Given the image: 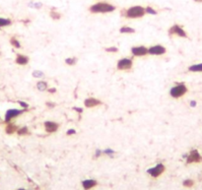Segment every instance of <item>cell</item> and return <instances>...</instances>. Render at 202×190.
<instances>
[{
  "instance_id": "277c9868",
  "label": "cell",
  "mask_w": 202,
  "mask_h": 190,
  "mask_svg": "<svg viewBox=\"0 0 202 190\" xmlns=\"http://www.w3.org/2000/svg\"><path fill=\"white\" fill-rule=\"evenodd\" d=\"M133 66V61L132 59L130 58H121L119 60V62L116 64V68L117 70H120V71H127V70H130L132 68Z\"/></svg>"
},
{
  "instance_id": "7402d4cb",
  "label": "cell",
  "mask_w": 202,
  "mask_h": 190,
  "mask_svg": "<svg viewBox=\"0 0 202 190\" xmlns=\"http://www.w3.org/2000/svg\"><path fill=\"white\" fill-rule=\"evenodd\" d=\"M17 133H18V135H20V136L28 135L29 134V129H28V127H22V128H20V129L17 130Z\"/></svg>"
},
{
  "instance_id": "5b68a950",
  "label": "cell",
  "mask_w": 202,
  "mask_h": 190,
  "mask_svg": "<svg viewBox=\"0 0 202 190\" xmlns=\"http://www.w3.org/2000/svg\"><path fill=\"white\" fill-rule=\"evenodd\" d=\"M168 33H169L170 36H177V37H180V38H187V35L186 33V31H184L180 25H173L168 31Z\"/></svg>"
},
{
  "instance_id": "603a6c76",
  "label": "cell",
  "mask_w": 202,
  "mask_h": 190,
  "mask_svg": "<svg viewBox=\"0 0 202 190\" xmlns=\"http://www.w3.org/2000/svg\"><path fill=\"white\" fill-rule=\"evenodd\" d=\"M10 42H11V45L16 47V48H20L21 47V45H20L19 40L17 39L16 38H11V39H10Z\"/></svg>"
},
{
  "instance_id": "f546056e",
  "label": "cell",
  "mask_w": 202,
  "mask_h": 190,
  "mask_svg": "<svg viewBox=\"0 0 202 190\" xmlns=\"http://www.w3.org/2000/svg\"><path fill=\"white\" fill-rule=\"evenodd\" d=\"M104 153H105V154H107V155H113V153H114V151L110 150V149H107V150L104 151Z\"/></svg>"
},
{
  "instance_id": "ac0fdd59",
  "label": "cell",
  "mask_w": 202,
  "mask_h": 190,
  "mask_svg": "<svg viewBox=\"0 0 202 190\" xmlns=\"http://www.w3.org/2000/svg\"><path fill=\"white\" fill-rule=\"evenodd\" d=\"M18 130V128H17V126L16 125H14V124H9L7 127H6V133L7 134H13V133H15V132Z\"/></svg>"
},
{
  "instance_id": "1f68e13d",
  "label": "cell",
  "mask_w": 202,
  "mask_h": 190,
  "mask_svg": "<svg viewBox=\"0 0 202 190\" xmlns=\"http://www.w3.org/2000/svg\"><path fill=\"white\" fill-rule=\"evenodd\" d=\"M46 106H48L49 107H55V104H53V103H46Z\"/></svg>"
},
{
  "instance_id": "30bf717a",
  "label": "cell",
  "mask_w": 202,
  "mask_h": 190,
  "mask_svg": "<svg viewBox=\"0 0 202 190\" xmlns=\"http://www.w3.org/2000/svg\"><path fill=\"white\" fill-rule=\"evenodd\" d=\"M24 110H9L6 111L5 114V122H10V120L13 119L14 117L19 116L20 114L24 113Z\"/></svg>"
},
{
  "instance_id": "8d00e7d4",
  "label": "cell",
  "mask_w": 202,
  "mask_h": 190,
  "mask_svg": "<svg viewBox=\"0 0 202 190\" xmlns=\"http://www.w3.org/2000/svg\"><path fill=\"white\" fill-rule=\"evenodd\" d=\"M18 190H26V189H18Z\"/></svg>"
},
{
  "instance_id": "4fadbf2b",
  "label": "cell",
  "mask_w": 202,
  "mask_h": 190,
  "mask_svg": "<svg viewBox=\"0 0 202 190\" xmlns=\"http://www.w3.org/2000/svg\"><path fill=\"white\" fill-rule=\"evenodd\" d=\"M29 57L27 55H24V54H17L16 56V63L19 64V65H27L29 63Z\"/></svg>"
},
{
  "instance_id": "484cf974",
  "label": "cell",
  "mask_w": 202,
  "mask_h": 190,
  "mask_svg": "<svg viewBox=\"0 0 202 190\" xmlns=\"http://www.w3.org/2000/svg\"><path fill=\"white\" fill-rule=\"evenodd\" d=\"M194 184L193 180H191V179H186V180L183 181V186H186V187H191Z\"/></svg>"
},
{
  "instance_id": "ba28073f",
  "label": "cell",
  "mask_w": 202,
  "mask_h": 190,
  "mask_svg": "<svg viewBox=\"0 0 202 190\" xmlns=\"http://www.w3.org/2000/svg\"><path fill=\"white\" fill-rule=\"evenodd\" d=\"M148 51H149V54H151V55H163V54L167 52V49L163 45H157L149 47Z\"/></svg>"
},
{
  "instance_id": "f1b7e54d",
  "label": "cell",
  "mask_w": 202,
  "mask_h": 190,
  "mask_svg": "<svg viewBox=\"0 0 202 190\" xmlns=\"http://www.w3.org/2000/svg\"><path fill=\"white\" fill-rule=\"evenodd\" d=\"M76 134V131L74 130V129H69V130H67V132H66V135H75Z\"/></svg>"
},
{
  "instance_id": "9c48e42d",
  "label": "cell",
  "mask_w": 202,
  "mask_h": 190,
  "mask_svg": "<svg viewBox=\"0 0 202 190\" xmlns=\"http://www.w3.org/2000/svg\"><path fill=\"white\" fill-rule=\"evenodd\" d=\"M131 53L134 56H145L147 54H149L148 48L144 45H139V46H134L131 48Z\"/></svg>"
},
{
  "instance_id": "e0dca14e",
  "label": "cell",
  "mask_w": 202,
  "mask_h": 190,
  "mask_svg": "<svg viewBox=\"0 0 202 190\" xmlns=\"http://www.w3.org/2000/svg\"><path fill=\"white\" fill-rule=\"evenodd\" d=\"M188 70L190 72H202V63L193 64V65L188 67Z\"/></svg>"
},
{
  "instance_id": "d6986e66",
  "label": "cell",
  "mask_w": 202,
  "mask_h": 190,
  "mask_svg": "<svg viewBox=\"0 0 202 190\" xmlns=\"http://www.w3.org/2000/svg\"><path fill=\"white\" fill-rule=\"evenodd\" d=\"M11 20L7 18H0V28L2 27H7L9 25H11Z\"/></svg>"
},
{
  "instance_id": "44dd1931",
  "label": "cell",
  "mask_w": 202,
  "mask_h": 190,
  "mask_svg": "<svg viewBox=\"0 0 202 190\" xmlns=\"http://www.w3.org/2000/svg\"><path fill=\"white\" fill-rule=\"evenodd\" d=\"M49 16H50V18L53 19V20H59L60 18H61V14L58 13L57 11H53V10L52 11H50Z\"/></svg>"
},
{
  "instance_id": "7c38bea8",
  "label": "cell",
  "mask_w": 202,
  "mask_h": 190,
  "mask_svg": "<svg viewBox=\"0 0 202 190\" xmlns=\"http://www.w3.org/2000/svg\"><path fill=\"white\" fill-rule=\"evenodd\" d=\"M103 103L102 101L96 99V98H88V99H86L84 101V106L86 107H98V106H101Z\"/></svg>"
},
{
  "instance_id": "836d02e7",
  "label": "cell",
  "mask_w": 202,
  "mask_h": 190,
  "mask_svg": "<svg viewBox=\"0 0 202 190\" xmlns=\"http://www.w3.org/2000/svg\"><path fill=\"white\" fill-rule=\"evenodd\" d=\"M101 154H102V151H100V150H97L96 151V157H99Z\"/></svg>"
},
{
  "instance_id": "d6a6232c",
  "label": "cell",
  "mask_w": 202,
  "mask_h": 190,
  "mask_svg": "<svg viewBox=\"0 0 202 190\" xmlns=\"http://www.w3.org/2000/svg\"><path fill=\"white\" fill-rule=\"evenodd\" d=\"M48 91L49 92V93H51V94H52V93H55V92H56V89H55V88H51V89H48Z\"/></svg>"
},
{
  "instance_id": "4dcf8cb0",
  "label": "cell",
  "mask_w": 202,
  "mask_h": 190,
  "mask_svg": "<svg viewBox=\"0 0 202 190\" xmlns=\"http://www.w3.org/2000/svg\"><path fill=\"white\" fill-rule=\"evenodd\" d=\"M190 107H196V101H190Z\"/></svg>"
},
{
  "instance_id": "9a60e30c",
  "label": "cell",
  "mask_w": 202,
  "mask_h": 190,
  "mask_svg": "<svg viewBox=\"0 0 202 190\" xmlns=\"http://www.w3.org/2000/svg\"><path fill=\"white\" fill-rule=\"evenodd\" d=\"M48 85L45 81H39V82L37 83V89L40 92L48 91Z\"/></svg>"
},
{
  "instance_id": "d4e9b609",
  "label": "cell",
  "mask_w": 202,
  "mask_h": 190,
  "mask_svg": "<svg viewBox=\"0 0 202 190\" xmlns=\"http://www.w3.org/2000/svg\"><path fill=\"white\" fill-rule=\"evenodd\" d=\"M33 77L42 78V77H43V72H42V71H40V70H35L33 72Z\"/></svg>"
},
{
  "instance_id": "4316f807",
  "label": "cell",
  "mask_w": 202,
  "mask_h": 190,
  "mask_svg": "<svg viewBox=\"0 0 202 190\" xmlns=\"http://www.w3.org/2000/svg\"><path fill=\"white\" fill-rule=\"evenodd\" d=\"M105 50L107 52H117L119 51V48L116 46H112V47H107Z\"/></svg>"
},
{
  "instance_id": "cb8c5ba5",
  "label": "cell",
  "mask_w": 202,
  "mask_h": 190,
  "mask_svg": "<svg viewBox=\"0 0 202 190\" xmlns=\"http://www.w3.org/2000/svg\"><path fill=\"white\" fill-rule=\"evenodd\" d=\"M146 14H151V15H157V11L154 8H152L151 6H148L145 8Z\"/></svg>"
},
{
  "instance_id": "d590c367",
  "label": "cell",
  "mask_w": 202,
  "mask_h": 190,
  "mask_svg": "<svg viewBox=\"0 0 202 190\" xmlns=\"http://www.w3.org/2000/svg\"><path fill=\"white\" fill-rule=\"evenodd\" d=\"M195 2H198V3H200V2H202V0H194Z\"/></svg>"
},
{
  "instance_id": "5bb4252c",
  "label": "cell",
  "mask_w": 202,
  "mask_h": 190,
  "mask_svg": "<svg viewBox=\"0 0 202 190\" xmlns=\"http://www.w3.org/2000/svg\"><path fill=\"white\" fill-rule=\"evenodd\" d=\"M82 185L85 190H89L97 185V181L94 180V179H87V180H84L82 182Z\"/></svg>"
},
{
  "instance_id": "3957f363",
  "label": "cell",
  "mask_w": 202,
  "mask_h": 190,
  "mask_svg": "<svg viewBox=\"0 0 202 190\" xmlns=\"http://www.w3.org/2000/svg\"><path fill=\"white\" fill-rule=\"evenodd\" d=\"M187 92V88L184 84H180L177 85V86L173 87L170 90V95L171 98L174 99H178V98L184 96Z\"/></svg>"
},
{
  "instance_id": "8fae6325",
  "label": "cell",
  "mask_w": 202,
  "mask_h": 190,
  "mask_svg": "<svg viewBox=\"0 0 202 190\" xmlns=\"http://www.w3.org/2000/svg\"><path fill=\"white\" fill-rule=\"evenodd\" d=\"M43 126H45V130L48 132V133H54L59 128V124L56 123L54 121H45L43 123Z\"/></svg>"
},
{
  "instance_id": "ffe728a7",
  "label": "cell",
  "mask_w": 202,
  "mask_h": 190,
  "mask_svg": "<svg viewBox=\"0 0 202 190\" xmlns=\"http://www.w3.org/2000/svg\"><path fill=\"white\" fill-rule=\"evenodd\" d=\"M77 62V58L76 57H68V58L65 59V63L69 66H73L75 65Z\"/></svg>"
},
{
  "instance_id": "6da1fadb",
  "label": "cell",
  "mask_w": 202,
  "mask_h": 190,
  "mask_svg": "<svg viewBox=\"0 0 202 190\" xmlns=\"http://www.w3.org/2000/svg\"><path fill=\"white\" fill-rule=\"evenodd\" d=\"M116 10V6L107 2H98L96 4L90 6L89 11L93 14H105V13H112Z\"/></svg>"
},
{
  "instance_id": "52a82bcc",
  "label": "cell",
  "mask_w": 202,
  "mask_h": 190,
  "mask_svg": "<svg viewBox=\"0 0 202 190\" xmlns=\"http://www.w3.org/2000/svg\"><path fill=\"white\" fill-rule=\"evenodd\" d=\"M202 162V157L200 156L199 152L197 150L190 151L189 155L187 156L186 162L187 164H192V162Z\"/></svg>"
},
{
  "instance_id": "83f0119b",
  "label": "cell",
  "mask_w": 202,
  "mask_h": 190,
  "mask_svg": "<svg viewBox=\"0 0 202 190\" xmlns=\"http://www.w3.org/2000/svg\"><path fill=\"white\" fill-rule=\"evenodd\" d=\"M19 104L23 108H28L29 107V104H27V103H25V101H19Z\"/></svg>"
},
{
  "instance_id": "7a4b0ae2",
  "label": "cell",
  "mask_w": 202,
  "mask_h": 190,
  "mask_svg": "<svg viewBox=\"0 0 202 190\" xmlns=\"http://www.w3.org/2000/svg\"><path fill=\"white\" fill-rule=\"evenodd\" d=\"M146 14L145 8L142 7V6L136 5V6H132V7L128 8L127 10H125V17L128 19H139L144 17V15Z\"/></svg>"
},
{
  "instance_id": "2e32d148",
  "label": "cell",
  "mask_w": 202,
  "mask_h": 190,
  "mask_svg": "<svg viewBox=\"0 0 202 190\" xmlns=\"http://www.w3.org/2000/svg\"><path fill=\"white\" fill-rule=\"evenodd\" d=\"M119 33L120 34H134L135 33V30L128 26H122L119 29Z\"/></svg>"
},
{
  "instance_id": "8992f818",
  "label": "cell",
  "mask_w": 202,
  "mask_h": 190,
  "mask_svg": "<svg viewBox=\"0 0 202 190\" xmlns=\"http://www.w3.org/2000/svg\"><path fill=\"white\" fill-rule=\"evenodd\" d=\"M164 171H165V165L163 164H158L157 165H155L154 168H151L147 171V172L152 176V177H158V176H160Z\"/></svg>"
},
{
  "instance_id": "e575fe53",
  "label": "cell",
  "mask_w": 202,
  "mask_h": 190,
  "mask_svg": "<svg viewBox=\"0 0 202 190\" xmlns=\"http://www.w3.org/2000/svg\"><path fill=\"white\" fill-rule=\"evenodd\" d=\"M74 110H77V111H80V113H82V111H83L82 108H77V107H74Z\"/></svg>"
}]
</instances>
